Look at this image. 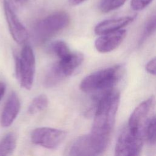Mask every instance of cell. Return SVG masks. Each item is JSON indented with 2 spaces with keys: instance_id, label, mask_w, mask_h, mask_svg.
I'll list each match as a JSON object with an SVG mask.
<instances>
[{
  "instance_id": "9c48e42d",
  "label": "cell",
  "mask_w": 156,
  "mask_h": 156,
  "mask_svg": "<svg viewBox=\"0 0 156 156\" xmlns=\"http://www.w3.org/2000/svg\"><path fill=\"white\" fill-rule=\"evenodd\" d=\"M3 9L9 30L13 40L18 44H24L29 38V33L16 15L7 0H3Z\"/></svg>"
},
{
  "instance_id": "44dd1931",
  "label": "cell",
  "mask_w": 156,
  "mask_h": 156,
  "mask_svg": "<svg viewBox=\"0 0 156 156\" xmlns=\"http://www.w3.org/2000/svg\"><path fill=\"white\" fill-rule=\"evenodd\" d=\"M152 0H131L130 7L135 11H140L149 5Z\"/></svg>"
},
{
  "instance_id": "2e32d148",
  "label": "cell",
  "mask_w": 156,
  "mask_h": 156,
  "mask_svg": "<svg viewBox=\"0 0 156 156\" xmlns=\"http://www.w3.org/2000/svg\"><path fill=\"white\" fill-rule=\"evenodd\" d=\"M48 104L49 99L47 96L44 94H39L30 102L28 108V112L30 115H35L47 108Z\"/></svg>"
},
{
  "instance_id": "9a60e30c",
  "label": "cell",
  "mask_w": 156,
  "mask_h": 156,
  "mask_svg": "<svg viewBox=\"0 0 156 156\" xmlns=\"http://www.w3.org/2000/svg\"><path fill=\"white\" fill-rule=\"evenodd\" d=\"M16 135L13 132L7 133L0 141V156L12 154L16 147Z\"/></svg>"
},
{
  "instance_id": "ba28073f",
  "label": "cell",
  "mask_w": 156,
  "mask_h": 156,
  "mask_svg": "<svg viewBox=\"0 0 156 156\" xmlns=\"http://www.w3.org/2000/svg\"><path fill=\"white\" fill-rule=\"evenodd\" d=\"M155 104V99L151 96L141 102L130 116L128 126L144 134V128L150 119V115Z\"/></svg>"
},
{
  "instance_id": "3957f363",
  "label": "cell",
  "mask_w": 156,
  "mask_h": 156,
  "mask_svg": "<svg viewBox=\"0 0 156 156\" xmlns=\"http://www.w3.org/2000/svg\"><path fill=\"white\" fill-rule=\"evenodd\" d=\"M70 23L69 14L64 11L52 13L39 21L34 28V36L38 42H44L65 29Z\"/></svg>"
},
{
  "instance_id": "6da1fadb",
  "label": "cell",
  "mask_w": 156,
  "mask_h": 156,
  "mask_svg": "<svg viewBox=\"0 0 156 156\" xmlns=\"http://www.w3.org/2000/svg\"><path fill=\"white\" fill-rule=\"evenodd\" d=\"M99 98L91 133L110 141L119 104L120 95L118 91L112 90Z\"/></svg>"
},
{
  "instance_id": "52a82bcc",
  "label": "cell",
  "mask_w": 156,
  "mask_h": 156,
  "mask_svg": "<svg viewBox=\"0 0 156 156\" xmlns=\"http://www.w3.org/2000/svg\"><path fill=\"white\" fill-rule=\"evenodd\" d=\"M66 137L65 130L42 127L34 129L31 133V141L36 144L49 149H57Z\"/></svg>"
},
{
  "instance_id": "cb8c5ba5",
  "label": "cell",
  "mask_w": 156,
  "mask_h": 156,
  "mask_svg": "<svg viewBox=\"0 0 156 156\" xmlns=\"http://www.w3.org/2000/svg\"><path fill=\"white\" fill-rule=\"evenodd\" d=\"M86 1L87 0H68V2L72 6H76Z\"/></svg>"
},
{
  "instance_id": "e0dca14e",
  "label": "cell",
  "mask_w": 156,
  "mask_h": 156,
  "mask_svg": "<svg viewBox=\"0 0 156 156\" xmlns=\"http://www.w3.org/2000/svg\"><path fill=\"white\" fill-rule=\"evenodd\" d=\"M51 49L58 59L66 58L72 53L68 44L62 40H57L52 43Z\"/></svg>"
},
{
  "instance_id": "5b68a950",
  "label": "cell",
  "mask_w": 156,
  "mask_h": 156,
  "mask_svg": "<svg viewBox=\"0 0 156 156\" xmlns=\"http://www.w3.org/2000/svg\"><path fill=\"white\" fill-rule=\"evenodd\" d=\"M109 141L92 133L76 138L68 148V155L74 156H91L104 152Z\"/></svg>"
},
{
  "instance_id": "4fadbf2b",
  "label": "cell",
  "mask_w": 156,
  "mask_h": 156,
  "mask_svg": "<svg viewBox=\"0 0 156 156\" xmlns=\"http://www.w3.org/2000/svg\"><path fill=\"white\" fill-rule=\"evenodd\" d=\"M84 59L83 54L80 52H72L68 57L58 59L57 64L65 77L71 76L82 64Z\"/></svg>"
},
{
  "instance_id": "7c38bea8",
  "label": "cell",
  "mask_w": 156,
  "mask_h": 156,
  "mask_svg": "<svg viewBox=\"0 0 156 156\" xmlns=\"http://www.w3.org/2000/svg\"><path fill=\"white\" fill-rule=\"evenodd\" d=\"M134 19V16H127L102 21L95 26L94 32L98 35H101L122 29L130 24Z\"/></svg>"
},
{
  "instance_id": "d4e9b609",
  "label": "cell",
  "mask_w": 156,
  "mask_h": 156,
  "mask_svg": "<svg viewBox=\"0 0 156 156\" xmlns=\"http://www.w3.org/2000/svg\"><path fill=\"white\" fill-rule=\"evenodd\" d=\"M9 1L10 2H12L13 5H15L16 7L20 6L23 2V0H9Z\"/></svg>"
},
{
  "instance_id": "7402d4cb",
  "label": "cell",
  "mask_w": 156,
  "mask_h": 156,
  "mask_svg": "<svg viewBox=\"0 0 156 156\" xmlns=\"http://www.w3.org/2000/svg\"><path fill=\"white\" fill-rule=\"evenodd\" d=\"M146 69L149 73L156 76V57L151 60L147 63Z\"/></svg>"
},
{
  "instance_id": "30bf717a",
  "label": "cell",
  "mask_w": 156,
  "mask_h": 156,
  "mask_svg": "<svg viewBox=\"0 0 156 156\" xmlns=\"http://www.w3.org/2000/svg\"><path fill=\"white\" fill-rule=\"evenodd\" d=\"M126 36V30L120 29L115 32L100 35L95 41L96 50L101 53L113 51L121 43Z\"/></svg>"
},
{
  "instance_id": "8fae6325",
  "label": "cell",
  "mask_w": 156,
  "mask_h": 156,
  "mask_svg": "<svg viewBox=\"0 0 156 156\" xmlns=\"http://www.w3.org/2000/svg\"><path fill=\"white\" fill-rule=\"evenodd\" d=\"M21 108V104L18 95L12 92L9 96L2 110L0 124L3 127L10 126L16 119Z\"/></svg>"
},
{
  "instance_id": "ffe728a7",
  "label": "cell",
  "mask_w": 156,
  "mask_h": 156,
  "mask_svg": "<svg viewBox=\"0 0 156 156\" xmlns=\"http://www.w3.org/2000/svg\"><path fill=\"white\" fill-rule=\"evenodd\" d=\"M126 0H102L99 8L101 12L108 13L121 7Z\"/></svg>"
},
{
  "instance_id": "603a6c76",
  "label": "cell",
  "mask_w": 156,
  "mask_h": 156,
  "mask_svg": "<svg viewBox=\"0 0 156 156\" xmlns=\"http://www.w3.org/2000/svg\"><path fill=\"white\" fill-rule=\"evenodd\" d=\"M5 90H6L5 84L3 82L0 81V101L5 94Z\"/></svg>"
},
{
  "instance_id": "d6986e66",
  "label": "cell",
  "mask_w": 156,
  "mask_h": 156,
  "mask_svg": "<svg viewBox=\"0 0 156 156\" xmlns=\"http://www.w3.org/2000/svg\"><path fill=\"white\" fill-rule=\"evenodd\" d=\"M144 135L151 143H156V115L149 120L144 128Z\"/></svg>"
},
{
  "instance_id": "8992f818",
  "label": "cell",
  "mask_w": 156,
  "mask_h": 156,
  "mask_svg": "<svg viewBox=\"0 0 156 156\" xmlns=\"http://www.w3.org/2000/svg\"><path fill=\"white\" fill-rule=\"evenodd\" d=\"M144 134L128 126L120 133L115 148L118 156H136L140 154Z\"/></svg>"
},
{
  "instance_id": "7a4b0ae2",
  "label": "cell",
  "mask_w": 156,
  "mask_h": 156,
  "mask_svg": "<svg viewBox=\"0 0 156 156\" xmlns=\"http://www.w3.org/2000/svg\"><path fill=\"white\" fill-rule=\"evenodd\" d=\"M122 74L121 65H115L93 73L84 77L79 87L87 93L102 94L110 91L120 79Z\"/></svg>"
},
{
  "instance_id": "5bb4252c",
  "label": "cell",
  "mask_w": 156,
  "mask_h": 156,
  "mask_svg": "<svg viewBox=\"0 0 156 156\" xmlns=\"http://www.w3.org/2000/svg\"><path fill=\"white\" fill-rule=\"evenodd\" d=\"M66 78L60 69H59L57 63L52 64L46 71L44 77L43 83L47 88L55 87Z\"/></svg>"
},
{
  "instance_id": "277c9868",
  "label": "cell",
  "mask_w": 156,
  "mask_h": 156,
  "mask_svg": "<svg viewBox=\"0 0 156 156\" xmlns=\"http://www.w3.org/2000/svg\"><path fill=\"white\" fill-rule=\"evenodd\" d=\"M15 74L21 87L30 90L33 85L35 73V57L29 45L23 46L20 56H15Z\"/></svg>"
},
{
  "instance_id": "ac0fdd59",
  "label": "cell",
  "mask_w": 156,
  "mask_h": 156,
  "mask_svg": "<svg viewBox=\"0 0 156 156\" xmlns=\"http://www.w3.org/2000/svg\"><path fill=\"white\" fill-rule=\"evenodd\" d=\"M156 30V13L153 15L149 19L146 21L143 32L139 39L138 44L141 45L144 43L146 40Z\"/></svg>"
}]
</instances>
